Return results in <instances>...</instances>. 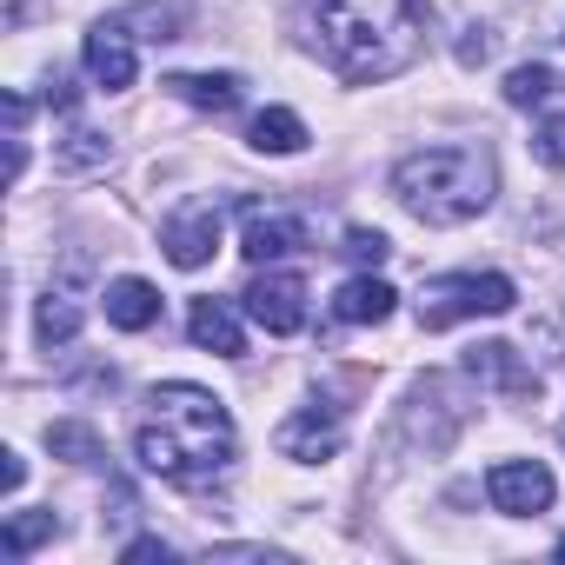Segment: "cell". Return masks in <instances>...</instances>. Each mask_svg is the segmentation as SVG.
<instances>
[{
    "instance_id": "cell-15",
    "label": "cell",
    "mask_w": 565,
    "mask_h": 565,
    "mask_svg": "<svg viewBox=\"0 0 565 565\" xmlns=\"http://www.w3.org/2000/svg\"><path fill=\"white\" fill-rule=\"evenodd\" d=\"M246 140H253V153H300L307 147V120L294 107H266V114H253Z\"/></svg>"
},
{
    "instance_id": "cell-4",
    "label": "cell",
    "mask_w": 565,
    "mask_h": 565,
    "mask_svg": "<svg viewBox=\"0 0 565 565\" xmlns=\"http://www.w3.org/2000/svg\"><path fill=\"white\" fill-rule=\"evenodd\" d=\"M519 287L505 273H446V279H426V294H419V327L426 333H446L459 320H499L512 313Z\"/></svg>"
},
{
    "instance_id": "cell-20",
    "label": "cell",
    "mask_w": 565,
    "mask_h": 565,
    "mask_svg": "<svg viewBox=\"0 0 565 565\" xmlns=\"http://www.w3.org/2000/svg\"><path fill=\"white\" fill-rule=\"evenodd\" d=\"M34 333H41L47 347H67V340L81 333V307H74L67 294H47V300H41V313H34Z\"/></svg>"
},
{
    "instance_id": "cell-16",
    "label": "cell",
    "mask_w": 565,
    "mask_h": 565,
    "mask_svg": "<svg viewBox=\"0 0 565 565\" xmlns=\"http://www.w3.org/2000/svg\"><path fill=\"white\" fill-rule=\"evenodd\" d=\"M466 373H472V380H492V386H505V393H532V373L519 366V353H512L505 340L472 347V353H466Z\"/></svg>"
},
{
    "instance_id": "cell-23",
    "label": "cell",
    "mask_w": 565,
    "mask_h": 565,
    "mask_svg": "<svg viewBox=\"0 0 565 565\" xmlns=\"http://www.w3.org/2000/svg\"><path fill=\"white\" fill-rule=\"evenodd\" d=\"M340 253H347V259H353V266H380V259H386V253H393V239H386V233H380V226H353V233H347V246H340Z\"/></svg>"
},
{
    "instance_id": "cell-21",
    "label": "cell",
    "mask_w": 565,
    "mask_h": 565,
    "mask_svg": "<svg viewBox=\"0 0 565 565\" xmlns=\"http://www.w3.org/2000/svg\"><path fill=\"white\" fill-rule=\"evenodd\" d=\"M67 173H87V167H107L114 160V147H107V134H87V127H74L67 140H61V153H54Z\"/></svg>"
},
{
    "instance_id": "cell-2",
    "label": "cell",
    "mask_w": 565,
    "mask_h": 565,
    "mask_svg": "<svg viewBox=\"0 0 565 565\" xmlns=\"http://www.w3.org/2000/svg\"><path fill=\"white\" fill-rule=\"evenodd\" d=\"M426 0H313V47L353 87L393 81L426 47Z\"/></svg>"
},
{
    "instance_id": "cell-3",
    "label": "cell",
    "mask_w": 565,
    "mask_h": 565,
    "mask_svg": "<svg viewBox=\"0 0 565 565\" xmlns=\"http://www.w3.org/2000/svg\"><path fill=\"white\" fill-rule=\"evenodd\" d=\"M393 193L426 226H466L492 206L499 167L486 147H426V153H406L393 167Z\"/></svg>"
},
{
    "instance_id": "cell-7",
    "label": "cell",
    "mask_w": 565,
    "mask_h": 565,
    "mask_svg": "<svg viewBox=\"0 0 565 565\" xmlns=\"http://www.w3.org/2000/svg\"><path fill=\"white\" fill-rule=\"evenodd\" d=\"M486 492H492V505L512 512V519H532V512H545V505L558 499V486H552V472H545L539 459H499V466L486 472Z\"/></svg>"
},
{
    "instance_id": "cell-9",
    "label": "cell",
    "mask_w": 565,
    "mask_h": 565,
    "mask_svg": "<svg viewBox=\"0 0 565 565\" xmlns=\"http://www.w3.org/2000/svg\"><path fill=\"white\" fill-rule=\"evenodd\" d=\"M307 246V220L294 213H266V206H246V226H239V253L253 266H273V259H287Z\"/></svg>"
},
{
    "instance_id": "cell-8",
    "label": "cell",
    "mask_w": 565,
    "mask_h": 565,
    "mask_svg": "<svg viewBox=\"0 0 565 565\" xmlns=\"http://www.w3.org/2000/svg\"><path fill=\"white\" fill-rule=\"evenodd\" d=\"M340 439H347V419H340V406H300L287 426L273 433V446H279V452H287V459H307V466L333 459V452H340Z\"/></svg>"
},
{
    "instance_id": "cell-27",
    "label": "cell",
    "mask_w": 565,
    "mask_h": 565,
    "mask_svg": "<svg viewBox=\"0 0 565 565\" xmlns=\"http://www.w3.org/2000/svg\"><path fill=\"white\" fill-rule=\"evenodd\" d=\"M21 479H28V459H21V452H8V466H0V486L21 492Z\"/></svg>"
},
{
    "instance_id": "cell-29",
    "label": "cell",
    "mask_w": 565,
    "mask_h": 565,
    "mask_svg": "<svg viewBox=\"0 0 565 565\" xmlns=\"http://www.w3.org/2000/svg\"><path fill=\"white\" fill-rule=\"evenodd\" d=\"M558 558H565V539H558Z\"/></svg>"
},
{
    "instance_id": "cell-24",
    "label": "cell",
    "mask_w": 565,
    "mask_h": 565,
    "mask_svg": "<svg viewBox=\"0 0 565 565\" xmlns=\"http://www.w3.org/2000/svg\"><path fill=\"white\" fill-rule=\"evenodd\" d=\"M532 147H539V160H545V167H558V173H565V120H545V127L532 134Z\"/></svg>"
},
{
    "instance_id": "cell-1",
    "label": "cell",
    "mask_w": 565,
    "mask_h": 565,
    "mask_svg": "<svg viewBox=\"0 0 565 565\" xmlns=\"http://www.w3.org/2000/svg\"><path fill=\"white\" fill-rule=\"evenodd\" d=\"M134 459L153 479L186 486V492L226 479V466L239 459V433H233L226 399H213L206 386H186V380L153 386L147 393V413L134 426Z\"/></svg>"
},
{
    "instance_id": "cell-10",
    "label": "cell",
    "mask_w": 565,
    "mask_h": 565,
    "mask_svg": "<svg viewBox=\"0 0 565 565\" xmlns=\"http://www.w3.org/2000/svg\"><path fill=\"white\" fill-rule=\"evenodd\" d=\"M87 81L94 87H107V94H127L134 87V74H140V61H134V41H127V28L120 21H100L94 34H87Z\"/></svg>"
},
{
    "instance_id": "cell-13",
    "label": "cell",
    "mask_w": 565,
    "mask_h": 565,
    "mask_svg": "<svg viewBox=\"0 0 565 565\" xmlns=\"http://www.w3.org/2000/svg\"><path fill=\"white\" fill-rule=\"evenodd\" d=\"M167 94L193 114H233L239 107V74H167Z\"/></svg>"
},
{
    "instance_id": "cell-28",
    "label": "cell",
    "mask_w": 565,
    "mask_h": 565,
    "mask_svg": "<svg viewBox=\"0 0 565 565\" xmlns=\"http://www.w3.org/2000/svg\"><path fill=\"white\" fill-rule=\"evenodd\" d=\"M558 446H565V419H558Z\"/></svg>"
},
{
    "instance_id": "cell-19",
    "label": "cell",
    "mask_w": 565,
    "mask_h": 565,
    "mask_svg": "<svg viewBox=\"0 0 565 565\" xmlns=\"http://www.w3.org/2000/svg\"><path fill=\"white\" fill-rule=\"evenodd\" d=\"M47 446H54V459H74V466H100V459H107L100 433H94V426H74V419L47 426Z\"/></svg>"
},
{
    "instance_id": "cell-25",
    "label": "cell",
    "mask_w": 565,
    "mask_h": 565,
    "mask_svg": "<svg viewBox=\"0 0 565 565\" xmlns=\"http://www.w3.org/2000/svg\"><path fill=\"white\" fill-rule=\"evenodd\" d=\"M120 558H127V565H147V558H160V565H167V558H173V545H167V539H134V545H120Z\"/></svg>"
},
{
    "instance_id": "cell-5",
    "label": "cell",
    "mask_w": 565,
    "mask_h": 565,
    "mask_svg": "<svg viewBox=\"0 0 565 565\" xmlns=\"http://www.w3.org/2000/svg\"><path fill=\"white\" fill-rule=\"evenodd\" d=\"M239 300H246V313H253L273 340H287V333L307 327V279H300V273H273V266H259L253 287H246Z\"/></svg>"
},
{
    "instance_id": "cell-26",
    "label": "cell",
    "mask_w": 565,
    "mask_h": 565,
    "mask_svg": "<svg viewBox=\"0 0 565 565\" xmlns=\"http://www.w3.org/2000/svg\"><path fill=\"white\" fill-rule=\"evenodd\" d=\"M492 54V34L486 28H466V41H459V67H479Z\"/></svg>"
},
{
    "instance_id": "cell-11",
    "label": "cell",
    "mask_w": 565,
    "mask_h": 565,
    "mask_svg": "<svg viewBox=\"0 0 565 565\" xmlns=\"http://www.w3.org/2000/svg\"><path fill=\"white\" fill-rule=\"evenodd\" d=\"M393 307H399V294L386 287V279H373V273L347 279V287L333 294V320H340V327H386Z\"/></svg>"
},
{
    "instance_id": "cell-22",
    "label": "cell",
    "mask_w": 565,
    "mask_h": 565,
    "mask_svg": "<svg viewBox=\"0 0 565 565\" xmlns=\"http://www.w3.org/2000/svg\"><path fill=\"white\" fill-rule=\"evenodd\" d=\"M545 94H552V67L525 61V67H512V74H505V107H539Z\"/></svg>"
},
{
    "instance_id": "cell-14",
    "label": "cell",
    "mask_w": 565,
    "mask_h": 565,
    "mask_svg": "<svg viewBox=\"0 0 565 565\" xmlns=\"http://www.w3.org/2000/svg\"><path fill=\"white\" fill-rule=\"evenodd\" d=\"M100 307H107V327H120V333H147L160 320V294L147 287V279H114Z\"/></svg>"
},
{
    "instance_id": "cell-17",
    "label": "cell",
    "mask_w": 565,
    "mask_h": 565,
    "mask_svg": "<svg viewBox=\"0 0 565 565\" xmlns=\"http://www.w3.org/2000/svg\"><path fill=\"white\" fill-rule=\"evenodd\" d=\"M120 28H147L140 41H180V28L193 21V8L186 0H160V8H127V14H114Z\"/></svg>"
},
{
    "instance_id": "cell-6",
    "label": "cell",
    "mask_w": 565,
    "mask_h": 565,
    "mask_svg": "<svg viewBox=\"0 0 565 565\" xmlns=\"http://www.w3.org/2000/svg\"><path fill=\"white\" fill-rule=\"evenodd\" d=\"M160 246L180 273H200L213 253H220V200H186L180 213H167L160 226Z\"/></svg>"
},
{
    "instance_id": "cell-18",
    "label": "cell",
    "mask_w": 565,
    "mask_h": 565,
    "mask_svg": "<svg viewBox=\"0 0 565 565\" xmlns=\"http://www.w3.org/2000/svg\"><path fill=\"white\" fill-rule=\"evenodd\" d=\"M47 539H61V519H54V512H14L8 532H0V558H28V552L47 545Z\"/></svg>"
},
{
    "instance_id": "cell-12",
    "label": "cell",
    "mask_w": 565,
    "mask_h": 565,
    "mask_svg": "<svg viewBox=\"0 0 565 565\" xmlns=\"http://www.w3.org/2000/svg\"><path fill=\"white\" fill-rule=\"evenodd\" d=\"M186 333H193V347H200V353H220V360H239V353H246L239 313H233L226 300H193V313H186Z\"/></svg>"
}]
</instances>
